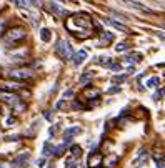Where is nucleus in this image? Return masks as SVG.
Wrapping results in <instances>:
<instances>
[{
  "label": "nucleus",
  "mask_w": 165,
  "mask_h": 168,
  "mask_svg": "<svg viewBox=\"0 0 165 168\" xmlns=\"http://www.w3.org/2000/svg\"><path fill=\"white\" fill-rule=\"evenodd\" d=\"M40 37H42V40H44V42H48V40H50V30H48V28H42V30H40Z\"/></svg>",
  "instance_id": "obj_8"
},
{
  "label": "nucleus",
  "mask_w": 165,
  "mask_h": 168,
  "mask_svg": "<svg viewBox=\"0 0 165 168\" xmlns=\"http://www.w3.org/2000/svg\"><path fill=\"white\" fill-rule=\"evenodd\" d=\"M162 93H163V92H157V93H155V96H153V98H155V100H160V96H162Z\"/></svg>",
  "instance_id": "obj_25"
},
{
  "label": "nucleus",
  "mask_w": 165,
  "mask_h": 168,
  "mask_svg": "<svg viewBox=\"0 0 165 168\" xmlns=\"http://www.w3.org/2000/svg\"><path fill=\"white\" fill-rule=\"evenodd\" d=\"M102 163V155L100 153H97V152H92L89 155V166H92V168H95V166H99Z\"/></svg>",
  "instance_id": "obj_5"
},
{
  "label": "nucleus",
  "mask_w": 165,
  "mask_h": 168,
  "mask_svg": "<svg viewBox=\"0 0 165 168\" xmlns=\"http://www.w3.org/2000/svg\"><path fill=\"white\" fill-rule=\"evenodd\" d=\"M110 68L117 72V70H120V65H118V63H110Z\"/></svg>",
  "instance_id": "obj_23"
},
{
  "label": "nucleus",
  "mask_w": 165,
  "mask_h": 168,
  "mask_svg": "<svg viewBox=\"0 0 165 168\" xmlns=\"http://www.w3.org/2000/svg\"><path fill=\"white\" fill-rule=\"evenodd\" d=\"M115 50H117V52H124V50H127V45H125V44H118L117 47H115Z\"/></svg>",
  "instance_id": "obj_19"
},
{
  "label": "nucleus",
  "mask_w": 165,
  "mask_h": 168,
  "mask_svg": "<svg viewBox=\"0 0 165 168\" xmlns=\"http://www.w3.org/2000/svg\"><path fill=\"white\" fill-rule=\"evenodd\" d=\"M80 131H82V130H80V127H72V128H67V130H65V135H68V137H70V135L80 133Z\"/></svg>",
  "instance_id": "obj_11"
},
{
  "label": "nucleus",
  "mask_w": 165,
  "mask_h": 168,
  "mask_svg": "<svg viewBox=\"0 0 165 168\" xmlns=\"http://www.w3.org/2000/svg\"><path fill=\"white\" fill-rule=\"evenodd\" d=\"M85 58H87V52L85 50H80V52L75 55V60H73V62H75V65H80Z\"/></svg>",
  "instance_id": "obj_7"
},
{
  "label": "nucleus",
  "mask_w": 165,
  "mask_h": 168,
  "mask_svg": "<svg viewBox=\"0 0 165 168\" xmlns=\"http://www.w3.org/2000/svg\"><path fill=\"white\" fill-rule=\"evenodd\" d=\"M108 23H110L112 27H115V28H118V30H122V32H127V27H125V25H122V23H118V22H114V20H108Z\"/></svg>",
  "instance_id": "obj_10"
},
{
  "label": "nucleus",
  "mask_w": 165,
  "mask_h": 168,
  "mask_svg": "<svg viewBox=\"0 0 165 168\" xmlns=\"http://www.w3.org/2000/svg\"><path fill=\"white\" fill-rule=\"evenodd\" d=\"M57 53L62 60H70L73 57V52H72V45L65 40H60L57 44Z\"/></svg>",
  "instance_id": "obj_1"
},
{
  "label": "nucleus",
  "mask_w": 165,
  "mask_h": 168,
  "mask_svg": "<svg viewBox=\"0 0 165 168\" xmlns=\"http://www.w3.org/2000/svg\"><path fill=\"white\" fill-rule=\"evenodd\" d=\"M90 78H92V75H90V73H83L82 77H80V83H89Z\"/></svg>",
  "instance_id": "obj_14"
},
{
  "label": "nucleus",
  "mask_w": 165,
  "mask_h": 168,
  "mask_svg": "<svg viewBox=\"0 0 165 168\" xmlns=\"http://www.w3.org/2000/svg\"><path fill=\"white\" fill-rule=\"evenodd\" d=\"M67 168H75V162H73L72 158H70L68 162H67Z\"/></svg>",
  "instance_id": "obj_22"
},
{
  "label": "nucleus",
  "mask_w": 165,
  "mask_h": 168,
  "mask_svg": "<svg viewBox=\"0 0 165 168\" xmlns=\"http://www.w3.org/2000/svg\"><path fill=\"white\" fill-rule=\"evenodd\" d=\"M0 168H9V166H7L5 163H0Z\"/></svg>",
  "instance_id": "obj_28"
},
{
  "label": "nucleus",
  "mask_w": 165,
  "mask_h": 168,
  "mask_svg": "<svg viewBox=\"0 0 165 168\" xmlns=\"http://www.w3.org/2000/svg\"><path fill=\"white\" fill-rule=\"evenodd\" d=\"M147 85H149V87H150V88H152V87H157V85H159V78H157V77H153V78H150V80H149V82H147Z\"/></svg>",
  "instance_id": "obj_16"
},
{
  "label": "nucleus",
  "mask_w": 165,
  "mask_h": 168,
  "mask_svg": "<svg viewBox=\"0 0 165 168\" xmlns=\"http://www.w3.org/2000/svg\"><path fill=\"white\" fill-rule=\"evenodd\" d=\"M65 107H67V103L64 102V100H60V102H58V103H57V108H58V110H62V108H65Z\"/></svg>",
  "instance_id": "obj_20"
},
{
  "label": "nucleus",
  "mask_w": 165,
  "mask_h": 168,
  "mask_svg": "<svg viewBox=\"0 0 165 168\" xmlns=\"http://www.w3.org/2000/svg\"><path fill=\"white\" fill-rule=\"evenodd\" d=\"M108 92H110V93H117V92H120V88H118V87H114V88H108Z\"/></svg>",
  "instance_id": "obj_24"
},
{
  "label": "nucleus",
  "mask_w": 165,
  "mask_h": 168,
  "mask_svg": "<svg viewBox=\"0 0 165 168\" xmlns=\"http://www.w3.org/2000/svg\"><path fill=\"white\" fill-rule=\"evenodd\" d=\"M80 153H82V148H80V146H77V145H73L72 146V155L73 156H80Z\"/></svg>",
  "instance_id": "obj_15"
},
{
  "label": "nucleus",
  "mask_w": 165,
  "mask_h": 168,
  "mask_svg": "<svg viewBox=\"0 0 165 168\" xmlns=\"http://www.w3.org/2000/svg\"><path fill=\"white\" fill-rule=\"evenodd\" d=\"M64 150H65V145L55 146V148H54V155L55 156H62V155H64Z\"/></svg>",
  "instance_id": "obj_12"
},
{
  "label": "nucleus",
  "mask_w": 165,
  "mask_h": 168,
  "mask_svg": "<svg viewBox=\"0 0 165 168\" xmlns=\"http://www.w3.org/2000/svg\"><path fill=\"white\" fill-rule=\"evenodd\" d=\"M52 150H54V146H52V145L47 142V143L44 145V155H50V153H52Z\"/></svg>",
  "instance_id": "obj_13"
},
{
  "label": "nucleus",
  "mask_w": 165,
  "mask_h": 168,
  "mask_svg": "<svg viewBox=\"0 0 165 168\" xmlns=\"http://www.w3.org/2000/svg\"><path fill=\"white\" fill-rule=\"evenodd\" d=\"M159 37H160V38H163V40H165V33H159Z\"/></svg>",
  "instance_id": "obj_29"
},
{
  "label": "nucleus",
  "mask_w": 165,
  "mask_h": 168,
  "mask_svg": "<svg viewBox=\"0 0 165 168\" xmlns=\"http://www.w3.org/2000/svg\"><path fill=\"white\" fill-rule=\"evenodd\" d=\"M27 35V32L23 30V28L17 27V28H12V30H9V33H7V38L12 42H17V40H22L23 37Z\"/></svg>",
  "instance_id": "obj_3"
},
{
  "label": "nucleus",
  "mask_w": 165,
  "mask_h": 168,
  "mask_svg": "<svg viewBox=\"0 0 165 168\" xmlns=\"http://www.w3.org/2000/svg\"><path fill=\"white\" fill-rule=\"evenodd\" d=\"M114 40V33H110V32H104L102 33V38H100V47H105V45L108 44V42Z\"/></svg>",
  "instance_id": "obj_6"
},
{
  "label": "nucleus",
  "mask_w": 165,
  "mask_h": 168,
  "mask_svg": "<svg viewBox=\"0 0 165 168\" xmlns=\"http://www.w3.org/2000/svg\"><path fill=\"white\" fill-rule=\"evenodd\" d=\"M145 160H147V152H145V150H140V160H139V162L145 163Z\"/></svg>",
  "instance_id": "obj_18"
},
{
  "label": "nucleus",
  "mask_w": 165,
  "mask_h": 168,
  "mask_svg": "<svg viewBox=\"0 0 165 168\" xmlns=\"http://www.w3.org/2000/svg\"><path fill=\"white\" fill-rule=\"evenodd\" d=\"M27 160H29V153H23V155H20L17 160H13V165H20V163L27 162Z\"/></svg>",
  "instance_id": "obj_9"
},
{
  "label": "nucleus",
  "mask_w": 165,
  "mask_h": 168,
  "mask_svg": "<svg viewBox=\"0 0 165 168\" xmlns=\"http://www.w3.org/2000/svg\"><path fill=\"white\" fill-rule=\"evenodd\" d=\"M13 123H15V118H12V117H10V118H7V125H5V127H12Z\"/></svg>",
  "instance_id": "obj_21"
},
{
  "label": "nucleus",
  "mask_w": 165,
  "mask_h": 168,
  "mask_svg": "<svg viewBox=\"0 0 165 168\" xmlns=\"http://www.w3.org/2000/svg\"><path fill=\"white\" fill-rule=\"evenodd\" d=\"M0 100L10 103V105H17L19 103V96L15 93H9V92H3V90H0Z\"/></svg>",
  "instance_id": "obj_4"
},
{
  "label": "nucleus",
  "mask_w": 165,
  "mask_h": 168,
  "mask_svg": "<svg viewBox=\"0 0 165 168\" xmlns=\"http://www.w3.org/2000/svg\"><path fill=\"white\" fill-rule=\"evenodd\" d=\"M9 77L13 78V80H29V78L32 77V72H30V70H25V68L12 70V72H9Z\"/></svg>",
  "instance_id": "obj_2"
},
{
  "label": "nucleus",
  "mask_w": 165,
  "mask_h": 168,
  "mask_svg": "<svg viewBox=\"0 0 165 168\" xmlns=\"http://www.w3.org/2000/svg\"><path fill=\"white\" fill-rule=\"evenodd\" d=\"M133 7H137V9H140V10H143V12H149V9H147V7H143L142 3H139V2H130Z\"/></svg>",
  "instance_id": "obj_17"
},
{
  "label": "nucleus",
  "mask_w": 165,
  "mask_h": 168,
  "mask_svg": "<svg viewBox=\"0 0 165 168\" xmlns=\"http://www.w3.org/2000/svg\"><path fill=\"white\" fill-rule=\"evenodd\" d=\"M44 163H45V160H44V158H40V160L37 162V165H38V166H44Z\"/></svg>",
  "instance_id": "obj_27"
},
{
  "label": "nucleus",
  "mask_w": 165,
  "mask_h": 168,
  "mask_svg": "<svg viewBox=\"0 0 165 168\" xmlns=\"http://www.w3.org/2000/svg\"><path fill=\"white\" fill-rule=\"evenodd\" d=\"M72 95H73V92H72V90H67L65 93H64V96H72Z\"/></svg>",
  "instance_id": "obj_26"
}]
</instances>
